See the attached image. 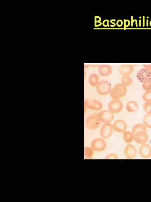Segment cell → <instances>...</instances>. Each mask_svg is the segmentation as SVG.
<instances>
[{"label":"cell","instance_id":"obj_17","mask_svg":"<svg viewBox=\"0 0 151 202\" xmlns=\"http://www.w3.org/2000/svg\"><path fill=\"white\" fill-rule=\"evenodd\" d=\"M122 134L124 140L127 143H130L134 140V135L132 132L125 131Z\"/></svg>","mask_w":151,"mask_h":202},{"label":"cell","instance_id":"obj_10","mask_svg":"<svg viewBox=\"0 0 151 202\" xmlns=\"http://www.w3.org/2000/svg\"><path fill=\"white\" fill-rule=\"evenodd\" d=\"M84 104L89 109L96 111L101 110L103 106L100 101L91 99H86L84 102Z\"/></svg>","mask_w":151,"mask_h":202},{"label":"cell","instance_id":"obj_30","mask_svg":"<svg viewBox=\"0 0 151 202\" xmlns=\"http://www.w3.org/2000/svg\"><path fill=\"white\" fill-rule=\"evenodd\" d=\"M148 20H147V26H148Z\"/></svg>","mask_w":151,"mask_h":202},{"label":"cell","instance_id":"obj_20","mask_svg":"<svg viewBox=\"0 0 151 202\" xmlns=\"http://www.w3.org/2000/svg\"><path fill=\"white\" fill-rule=\"evenodd\" d=\"M122 83L126 86L131 85L133 83L132 78L129 76H123L121 78Z\"/></svg>","mask_w":151,"mask_h":202},{"label":"cell","instance_id":"obj_24","mask_svg":"<svg viewBox=\"0 0 151 202\" xmlns=\"http://www.w3.org/2000/svg\"><path fill=\"white\" fill-rule=\"evenodd\" d=\"M142 87L145 91L151 90V80L147 83H143Z\"/></svg>","mask_w":151,"mask_h":202},{"label":"cell","instance_id":"obj_1","mask_svg":"<svg viewBox=\"0 0 151 202\" xmlns=\"http://www.w3.org/2000/svg\"><path fill=\"white\" fill-rule=\"evenodd\" d=\"M134 140L137 143L142 144L146 143L148 140L146 127L143 125L138 123L134 125L132 129Z\"/></svg>","mask_w":151,"mask_h":202},{"label":"cell","instance_id":"obj_26","mask_svg":"<svg viewBox=\"0 0 151 202\" xmlns=\"http://www.w3.org/2000/svg\"><path fill=\"white\" fill-rule=\"evenodd\" d=\"M144 67L145 68L147 69L151 72V65H145Z\"/></svg>","mask_w":151,"mask_h":202},{"label":"cell","instance_id":"obj_18","mask_svg":"<svg viewBox=\"0 0 151 202\" xmlns=\"http://www.w3.org/2000/svg\"><path fill=\"white\" fill-rule=\"evenodd\" d=\"M99 76L96 73L91 74L88 78V82L91 85L93 86L97 85L99 83Z\"/></svg>","mask_w":151,"mask_h":202},{"label":"cell","instance_id":"obj_3","mask_svg":"<svg viewBox=\"0 0 151 202\" xmlns=\"http://www.w3.org/2000/svg\"><path fill=\"white\" fill-rule=\"evenodd\" d=\"M98 114H94L88 116L86 120L88 128L90 130H94L98 128L101 125Z\"/></svg>","mask_w":151,"mask_h":202},{"label":"cell","instance_id":"obj_13","mask_svg":"<svg viewBox=\"0 0 151 202\" xmlns=\"http://www.w3.org/2000/svg\"><path fill=\"white\" fill-rule=\"evenodd\" d=\"M127 127L126 122L121 119L116 120L113 125V130L119 133L123 132L125 131Z\"/></svg>","mask_w":151,"mask_h":202},{"label":"cell","instance_id":"obj_31","mask_svg":"<svg viewBox=\"0 0 151 202\" xmlns=\"http://www.w3.org/2000/svg\"><path fill=\"white\" fill-rule=\"evenodd\" d=\"M151 24V21H150V25Z\"/></svg>","mask_w":151,"mask_h":202},{"label":"cell","instance_id":"obj_19","mask_svg":"<svg viewBox=\"0 0 151 202\" xmlns=\"http://www.w3.org/2000/svg\"><path fill=\"white\" fill-rule=\"evenodd\" d=\"M143 125L147 128L151 129V114H147L143 119Z\"/></svg>","mask_w":151,"mask_h":202},{"label":"cell","instance_id":"obj_28","mask_svg":"<svg viewBox=\"0 0 151 202\" xmlns=\"http://www.w3.org/2000/svg\"><path fill=\"white\" fill-rule=\"evenodd\" d=\"M110 22H111V23L113 24H114V26H115V25H116L113 22H112V21L111 20V21H110Z\"/></svg>","mask_w":151,"mask_h":202},{"label":"cell","instance_id":"obj_2","mask_svg":"<svg viewBox=\"0 0 151 202\" xmlns=\"http://www.w3.org/2000/svg\"><path fill=\"white\" fill-rule=\"evenodd\" d=\"M127 91L126 86L122 83H118L111 89L110 94L113 99H119L124 96L126 94Z\"/></svg>","mask_w":151,"mask_h":202},{"label":"cell","instance_id":"obj_4","mask_svg":"<svg viewBox=\"0 0 151 202\" xmlns=\"http://www.w3.org/2000/svg\"><path fill=\"white\" fill-rule=\"evenodd\" d=\"M137 77L138 80L143 83H147L151 80V72L147 69L143 68L137 72Z\"/></svg>","mask_w":151,"mask_h":202},{"label":"cell","instance_id":"obj_22","mask_svg":"<svg viewBox=\"0 0 151 202\" xmlns=\"http://www.w3.org/2000/svg\"><path fill=\"white\" fill-rule=\"evenodd\" d=\"M143 108L147 114H151V102L145 101L143 104Z\"/></svg>","mask_w":151,"mask_h":202},{"label":"cell","instance_id":"obj_32","mask_svg":"<svg viewBox=\"0 0 151 202\" xmlns=\"http://www.w3.org/2000/svg\"><path fill=\"white\" fill-rule=\"evenodd\" d=\"M139 18H141V17H139Z\"/></svg>","mask_w":151,"mask_h":202},{"label":"cell","instance_id":"obj_29","mask_svg":"<svg viewBox=\"0 0 151 202\" xmlns=\"http://www.w3.org/2000/svg\"><path fill=\"white\" fill-rule=\"evenodd\" d=\"M141 20H139V26H141Z\"/></svg>","mask_w":151,"mask_h":202},{"label":"cell","instance_id":"obj_5","mask_svg":"<svg viewBox=\"0 0 151 202\" xmlns=\"http://www.w3.org/2000/svg\"><path fill=\"white\" fill-rule=\"evenodd\" d=\"M96 90L100 95H106L110 92L111 89L110 83L107 81L103 80L99 82L96 86Z\"/></svg>","mask_w":151,"mask_h":202},{"label":"cell","instance_id":"obj_7","mask_svg":"<svg viewBox=\"0 0 151 202\" xmlns=\"http://www.w3.org/2000/svg\"><path fill=\"white\" fill-rule=\"evenodd\" d=\"M106 147V144L105 140L101 138L95 139L92 140L91 143V148L96 151H103Z\"/></svg>","mask_w":151,"mask_h":202},{"label":"cell","instance_id":"obj_12","mask_svg":"<svg viewBox=\"0 0 151 202\" xmlns=\"http://www.w3.org/2000/svg\"><path fill=\"white\" fill-rule=\"evenodd\" d=\"M124 154L126 158L128 159H132L136 157L137 151L135 147L129 144L125 147L124 150Z\"/></svg>","mask_w":151,"mask_h":202},{"label":"cell","instance_id":"obj_16","mask_svg":"<svg viewBox=\"0 0 151 202\" xmlns=\"http://www.w3.org/2000/svg\"><path fill=\"white\" fill-rule=\"evenodd\" d=\"M126 108L127 110L129 112H133L138 109V106L136 101H130L127 103Z\"/></svg>","mask_w":151,"mask_h":202},{"label":"cell","instance_id":"obj_8","mask_svg":"<svg viewBox=\"0 0 151 202\" xmlns=\"http://www.w3.org/2000/svg\"><path fill=\"white\" fill-rule=\"evenodd\" d=\"M98 116L100 121L105 123L110 122L114 119L113 114L109 110L101 111L98 114Z\"/></svg>","mask_w":151,"mask_h":202},{"label":"cell","instance_id":"obj_14","mask_svg":"<svg viewBox=\"0 0 151 202\" xmlns=\"http://www.w3.org/2000/svg\"><path fill=\"white\" fill-rule=\"evenodd\" d=\"M99 72L101 76H108L111 74L112 68L111 66L108 65H102L99 67Z\"/></svg>","mask_w":151,"mask_h":202},{"label":"cell","instance_id":"obj_15","mask_svg":"<svg viewBox=\"0 0 151 202\" xmlns=\"http://www.w3.org/2000/svg\"><path fill=\"white\" fill-rule=\"evenodd\" d=\"M133 71V67L130 65H122L119 69V73L123 76H129Z\"/></svg>","mask_w":151,"mask_h":202},{"label":"cell","instance_id":"obj_6","mask_svg":"<svg viewBox=\"0 0 151 202\" xmlns=\"http://www.w3.org/2000/svg\"><path fill=\"white\" fill-rule=\"evenodd\" d=\"M123 108V103L119 99H113L108 104L109 109L112 113H119L122 111Z\"/></svg>","mask_w":151,"mask_h":202},{"label":"cell","instance_id":"obj_21","mask_svg":"<svg viewBox=\"0 0 151 202\" xmlns=\"http://www.w3.org/2000/svg\"><path fill=\"white\" fill-rule=\"evenodd\" d=\"M93 154V151L92 148L86 147L84 149V155L86 159H91Z\"/></svg>","mask_w":151,"mask_h":202},{"label":"cell","instance_id":"obj_27","mask_svg":"<svg viewBox=\"0 0 151 202\" xmlns=\"http://www.w3.org/2000/svg\"><path fill=\"white\" fill-rule=\"evenodd\" d=\"M144 19H144V16H143V27H144V26H145V23H144V22H145V21H144Z\"/></svg>","mask_w":151,"mask_h":202},{"label":"cell","instance_id":"obj_33","mask_svg":"<svg viewBox=\"0 0 151 202\" xmlns=\"http://www.w3.org/2000/svg\"><path fill=\"white\" fill-rule=\"evenodd\" d=\"M147 18H149V17H147Z\"/></svg>","mask_w":151,"mask_h":202},{"label":"cell","instance_id":"obj_9","mask_svg":"<svg viewBox=\"0 0 151 202\" xmlns=\"http://www.w3.org/2000/svg\"><path fill=\"white\" fill-rule=\"evenodd\" d=\"M113 125L109 123H104L100 130L101 136L104 138H107L111 135L113 131Z\"/></svg>","mask_w":151,"mask_h":202},{"label":"cell","instance_id":"obj_23","mask_svg":"<svg viewBox=\"0 0 151 202\" xmlns=\"http://www.w3.org/2000/svg\"><path fill=\"white\" fill-rule=\"evenodd\" d=\"M142 98L145 101L151 102V90L146 91L143 94Z\"/></svg>","mask_w":151,"mask_h":202},{"label":"cell","instance_id":"obj_25","mask_svg":"<svg viewBox=\"0 0 151 202\" xmlns=\"http://www.w3.org/2000/svg\"><path fill=\"white\" fill-rule=\"evenodd\" d=\"M117 158L118 156L117 155L115 154H110L106 157V159H117Z\"/></svg>","mask_w":151,"mask_h":202},{"label":"cell","instance_id":"obj_11","mask_svg":"<svg viewBox=\"0 0 151 202\" xmlns=\"http://www.w3.org/2000/svg\"><path fill=\"white\" fill-rule=\"evenodd\" d=\"M140 156L143 159H148L151 156V147L146 143L142 144L139 150Z\"/></svg>","mask_w":151,"mask_h":202}]
</instances>
